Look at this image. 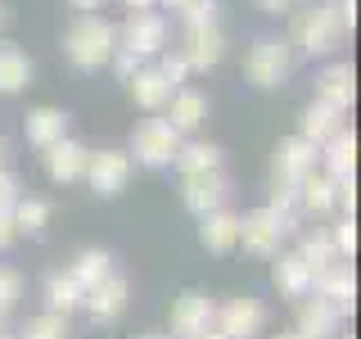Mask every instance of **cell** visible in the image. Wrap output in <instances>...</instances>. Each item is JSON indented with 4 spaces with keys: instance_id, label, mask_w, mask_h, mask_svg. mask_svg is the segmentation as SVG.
<instances>
[{
    "instance_id": "cell-1",
    "label": "cell",
    "mask_w": 361,
    "mask_h": 339,
    "mask_svg": "<svg viewBox=\"0 0 361 339\" xmlns=\"http://www.w3.org/2000/svg\"><path fill=\"white\" fill-rule=\"evenodd\" d=\"M113 50H118V28L99 14H82L63 32V54H68V64L82 68V73L104 68L113 59Z\"/></svg>"
},
{
    "instance_id": "cell-2",
    "label": "cell",
    "mask_w": 361,
    "mask_h": 339,
    "mask_svg": "<svg viewBox=\"0 0 361 339\" xmlns=\"http://www.w3.org/2000/svg\"><path fill=\"white\" fill-rule=\"evenodd\" d=\"M348 28L338 18L334 0H312V9H298L289 28V45H298L302 54H334L343 45Z\"/></svg>"
},
{
    "instance_id": "cell-3",
    "label": "cell",
    "mask_w": 361,
    "mask_h": 339,
    "mask_svg": "<svg viewBox=\"0 0 361 339\" xmlns=\"http://www.w3.org/2000/svg\"><path fill=\"white\" fill-rule=\"evenodd\" d=\"M293 231H298V213H285V208H276V203H267V208L240 218V244L248 249V254H257V258L280 254L285 235H293Z\"/></svg>"
},
{
    "instance_id": "cell-4",
    "label": "cell",
    "mask_w": 361,
    "mask_h": 339,
    "mask_svg": "<svg viewBox=\"0 0 361 339\" xmlns=\"http://www.w3.org/2000/svg\"><path fill=\"white\" fill-rule=\"evenodd\" d=\"M289 68H293V45L289 41H280V37H262V41H253V50H248V59H244V73H248V82L253 86H280L289 77Z\"/></svg>"
},
{
    "instance_id": "cell-5",
    "label": "cell",
    "mask_w": 361,
    "mask_h": 339,
    "mask_svg": "<svg viewBox=\"0 0 361 339\" xmlns=\"http://www.w3.org/2000/svg\"><path fill=\"white\" fill-rule=\"evenodd\" d=\"M118 45H122V50H131V54H140V59L163 54V45H167V18L154 14L149 5H145V9H131L127 23L118 28Z\"/></svg>"
},
{
    "instance_id": "cell-6",
    "label": "cell",
    "mask_w": 361,
    "mask_h": 339,
    "mask_svg": "<svg viewBox=\"0 0 361 339\" xmlns=\"http://www.w3.org/2000/svg\"><path fill=\"white\" fill-rule=\"evenodd\" d=\"M176 145H180V131L167 118H145L131 136V154H135V163H145V167H167L172 154H176Z\"/></svg>"
},
{
    "instance_id": "cell-7",
    "label": "cell",
    "mask_w": 361,
    "mask_h": 339,
    "mask_svg": "<svg viewBox=\"0 0 361 339\" xmlns=\"http://www.w3.org/2000/svg\"><path fill=\"white\" fill-rule=\"evenodd\" d=\"M316 158H321V145H312L307 136L280 141L271 154V186H298L307 172H316Z\"/></svg>"
},
{
    "instance_id": "cell-8",
    "label": "cell",
    "mask_w": 361,
    "mask_h": 339,
    "mask_svg": "<svg viewBox=\"0 0 361 339\" xmlns=\"http://www.w3.org/2000/svg\"><path fill=\"white\" fill-rule=\"evenodd\" d=\"M82 181L95 195H122L127 190V181H131V154H122V150H99V154H86V167H82Z\"/></svg>"
},
{
    "instance_id": "cell-9",
    "label": "cell",
    "mask_w": 361,
    "mask_h": 339,
    "mask_svg": "<svg viewBox=\"0 0 361 339\" xmlns=\"http://www.w3.org/2000/svg\"><path fill=\"white\" fill-rule=\"evenodd\" d=\"M212 326L226 335V339H257L267 331V308L257 299H231V303H221L217 312H212Z\"/></svg>"
},
{
    "instance_id": "cell-10",
    "label": "cell",
    "mask_w": 361,
    "mask_h": 339,
    "mask_svg": "<svg viewBox=\"0 0 361 339\" xmlns=\"http://www.w3.org/2000/svg\"><path fill=\"white\" fill-rule=\"evenodd\" d=\"M226 54V37L217 23H199V28H185V41H180V59H185L190 73H208L217 68Z\"/></svg>"
},
{
    "instance_id": "cell-11",
    "label": "cell",
    "mask_w": 361,
    "mask_h": 339,
    "mask_svg": "<svg viewBox=\"0 0 361 339\" xmlns=\"http://www.w3.org/2000/svg\"><path fill=\"white\" fill-rule=\"evenodd\" d=\"M226 190H231V181L221 177V167H208V172L180 177V203H185L195 218H203V213H212V208H221V203H226Z\"/></svg>"
},
{
    "instance_id": "cell-12",
    "label": "cell",
    "mask_w": 361,
    "mask_h": 339,
    "mask_svg": "<svg viewBox=\"0 0 361 339\" xmlns=\"http://www.w3.org/2000/svg\"><path fill=\"white\" fill-rule=\"evenodd\" d=\"M312 294H321V299H330L338 312H353V299H357V276H353V263L348 258H334V263H325L321 271L312 276Z\"/></svg>"
},
{
    "instance_id": "cell-13",
    "label": "cell",
    "mask_w": 361,
    "mask_h": 339,
    "mask_svg": "<svg viewBox=\"0 0 361 339\" xmlns=\"http://www.w3.org/2000/svg\"><path fill=\"white\" fill-rule=\"evenodd\" d=\"M338 326H343V312L334 308L321 294H302L298 299V335L302 339H338Z\"/></svg>"
},
{
    "instance_id": "cell-14",
    "label": "cell",
    "mask_w": 361,
    "mask_h": 339,
    "mask_svg": "<svg viewBox=\"0 0 361 339\" xmlns=\"http://www.w3.org/2000/svg\"><path fill=\"white\" fill-rule=\"evenodd\" d=\"M212 312H217V303L203 290H185L180 299H172V339H190L195 331L212 326Z\"/></svg>"
},
{
    "instance_id": "cell-15",
    "label": "cell",
    "mask_w": 361,
    "mask_h": 339,
    "mask_svg": "<svg viewBox=\"0 0 361 339\" xmlns=\"http://www.w3.org/2000/svg\"><path fill=\"white\" fill-rule=\"evenodd\" d=\"M127 294H131V285L118 276V271H109L95 290H86V308H90V316H95L99 326H109V321L122 316V308H127Z\"/></svg>"
},
{
    "instance_id": "cell-16",
    "label": "cell",
    "mask_w": 361,
    "mask_h": 339,
    "mask_svg": "<svg viewBox=\"0 0 361 339\" xmlns=\"http://www.w3.org/2000/svg\"><path fill=\"white\" fill-rule=\"evenodd\" d=\"M86 145L68 141V136H59L54 145H45V177L59 181V186H68V181H82V167H86Z\"/></svg>"
},
{
    "instance_id": "cell-17",
    "label": "cell",
    "mask_w": 361,
    "mask_h": 339,
    "mask_svg": "<svg viewBox=\"0 0 361 339\" xmlns=\"http://www.w3.org/2000/svg\"><path fill=\"white\" fill-rule=\"evenodd\" d=\"M276 263H271V285H276L285 299H302V294H312V267L302 263L298 254H271Z\"/></svg>"
},
{
    "instance_id": "cell-18",
    "label": "cell",
    "mask_w": 361,
    "mask_h": 339,
    "mask_svg": "<svg viewBox=\"0 0 361 339\" xmlns=\"http://www.w3.org/2000/svg\"><path fill=\"white\" fill-rule=\"evenodd\" d=\"M199 240L208 254H231L235 244H240V218L235 213H226V208H212V213H203L199 218Z\"/></svg>"
},
{
    "instance_id": "cell-19",
    "label": "cell",
    "mask_w": 361,
    "mask_h": 339,
    "mask_svg": "<svg viewBox=\"0 0 361 339\" xmlns=\"http://www.w3.org/2000/svg\"><path fill=\"white\" fill-rule=\"evenodd\" d=\"M127 86H131V100H135V105H140V109H167V100H172V82H167V77L163 73H158V68H135V73L127 77Z\"/></svg>"
},
{
    "instance_id": "cell-20",
    "label": "cell",
    "mask_w": 361,
    "mask_h": 339,
    "mask_svg": "<svg viewBox=\"0 0 361 339\" xmlns=\"http://www.w3.org/2000/svg\"><path fill=\"white\" fill-rule=\"evenodd\" d=\"M353 95H357V77H353V64H334L325 68L321 77H316V100H325V105L334 109H353Z\"/></svg>"
},
{
    "instance_id": "cell-21",
    "label": "cell",
    "mask_w": 361,
    "mask_h": 339,
    "mask_svg": "<svg viewBox=\"0 0 361 339\" xmlns=\"http://www.w3.org/2000/svg\"><path fill=\"white\" fill-rule=\"evenodd\" d=\"M321 163H325V177H353V167H357V136L348 131V127H338L330 141L321 145Z\"/></svg>"
},
{
    "instance_id": "cell-22",
    "label": "cell",
    "mask_w": 361,
    "mask_h": 339,
    "mask_svg": "<svg viewBox=\"0 0 361 339\" xmlns=\"http://www.w3.org/2000/svg\"><path fill=\"white\" fill-rule=\"evenodd\" d=\"M298 213H307V218H325V213H334V177H316L307 172L298 181Z\"/></svg>"
},
{
    "instance_id": "cell-23",
    "label": "cell",
    "mask_w": 361,
    "mask_h": 339,
    "mask_svg": "<svg viewBox=\"0 0 361 339\" xmlns=\"http://www.w3.org/2000/svg\"><path fill=\"white\" fill-rule=\"evenodd\" d=\"M45 303H50V312H77L86 303V290L73 280V271H50L45 276Z\"/></svg>"
},
{
    "instance_id": "cell-24",
    "label": "cell",
    "mask_w": 361,
    "mask_h": 339,
    "mask_svg": "<svg viewBox=\"0 0 361 339\" xmlns=\"http://www.w3.org/2000/svg\"><path fill=\"white\" fill-rule=\"evenodd\" d=\"M59 136H68V113L63 109H32L27 113V141L37 145V150H45V145H54Z\"/></svg>"
},
{
    "instance_id": "cell-25",
    "label": "cell",
    "mask_w": 361,
    "mask_h": 339,
    "mask_svg": "<svg viewBox=\"0 0 361 339\" xmlns=\"http://www.w3.org/2000/svg\"><path fill=\"white\" fill-rule=\"evenodd\" d=\"M167 109H172V127L176 131H195L203 118H208V95H199V90H172V100H167Z\"/></svg>"
},
{
    "instance_id": "cell-26",
    "label": "cell",
    "mask_w": 361,
    "mask_h": 339,
    "mask_svg": "<svg viewBox=\"0 0 361 339\" xmlns=\"http://www.w3.org/2000/svg\"><path fill=\"white\" fill-rule=\"evenodd\" d=\"M343 127V109L325 105V100H316V105H307V113H302V136H307L312 145H325L330 136Z\"/></svg>"
},
{
    "instance_id": "cell-27",
    "label": "cell",
    "mask_w": 361,
    "mask_h": 339,
    "mask_svg": "<svg viewBox=\"0 0 361 339\" xmlns=\"http://www.w3.org/2000/svg\"><path fill=\"white\" fill-rule=\"evenodd\" d=\"M68 271H73V280H77L82 290H95L99 280L113 271V258H109V249H82V254L73 258V267H68Z\"/></svg>"
},
{
    "instance_id": "cell-28",
    "label": "cell",
    "mask_w": 361,
    "mask_h": 339,
    "mask_svg": "<svg viewBox=\"0 0 361 339\" xmlns=\"http://www.w3.org/2000/svg\"><path fill=\"white\" fill-rule=\"evenodd\" d=\"M32 82V59L14 45H0V95H14Z\"/></svg>"
},
{
    "instance_id": "cell-29",
    "label": "cell",
    "mask_w": 361,
    "mask_h": 339,
    "mask_svg": "<svg viewBox=\"0 0 361 339\" xmlns=\"http://www.w3.org/2000/svg\"><path fill=\"white\" fill-rule=\"evenodd\" d=\"M172 163H176V172L180 177H190V172H208V167H221V150L217 145H176V154H172Z\"/></svg>"
},
{
    "instance_id": "cell-30",
    "label": "cell",
    "mask_w": 361,
    "mask_h": 339,
    "mask_svg": "<svg viewBox=\"0 0 361 339\" xmlns=\"http://www.w3.org/2000/svg\"><path fill=\"white\" fill-rule=\"evenodd\" d=\"M298 258L312 267V276H316V271H321L325 263H334L338 254H334V240H330V231H325V226H316L312 235H302V244H298Z\"/></svg>"
},
{
    "instance_id": "cell-31",
    "label": "cell",
    "mask_w": 361,
    "mask_h": 339,
    "mask_svg": "<svg viewBox=\"0 0 361 339\" xmlns=\"http://www.w3.org/2000/svg\"><path fill=\"white\" fill-rule=\"evenodd\" d=\"M9 218H14V231H27V235H37L45 231V222H50V203L45 199H14V208H9Z\"/></svg>"
},
{
    "instance_id": "cell-32",
    "label": "cell",
    "mask_w": 361,
    "mask_h": 339,
    "mask_svg": "<svg viewBox=\"0 0 361 339\" xmlns=\"http://www.w3.org/2000/svg\"><path fill=\"white\" fill-rule=\"evenodd\" d=\"M18 339H68V316H63V312L27 316V326L18 331Z\"/></svg>"
},
{
    "instance_id": "cell-33",
    "label": "cell",
    "mask_w": 361,
    "mask_h": 339,
    "mask_svg": "<svg viewBox=\"0 0 361 339\" xmlns=\"http://www.w3.org/2000/svg\"><path fill=\"white\" fill-rule=\"evenodd\" d=\"M325 231H330L338 258H353V254H357V222H353V218H338L334 226H325Z\"/></svg>"
},
{
    "instance_id": "cell-34",
    "label": "cell",
    "mask_w": 361,
    "mask_h": 339,
    "mask_svg": "<svg viewBox=\"0 0 361 339\" xmlns=\"http://www.w3.org/2000/svg\"><path fill=\"white\" fill-rule=\"evenodd\" d=\"M18 294H23V280H18V271L0 267V321H5V312L18 303Z\"/></svg>"
},
{
    "instance_id": "cell-35",
    "label": "cell",
    "mask_w": 361,
    "mask_h": 339,
    "mask_svg": "<svg viewBox=\"0 0 361 339\" xmlns=\"http://www.w3.org/2000/svg\"><path fill=\"white\" fill-rule=\"evenodd\" d=\"M180 14H185V28L217 23V0H185V5H180Z\"/></svg>"
},
{
    "instance_id": "cell-36",
    "label": "cell",
    "mask_w": 361,
    "mask_h": 339,
    "mask_svg": "<svg viewBox=\"0 0 361 339\" xmlns=\"http://www.w3.org/2000/svg\"><path fill=\"white\" fill-rule=\"evenodd\" d=\"M334 208L343 213V218H353V213H357V181L353 177H338L334 181Z\"/></svg>"
},
{
    "instance_id": "cell-37",
    "label": "cell",
    "mask_w": 361,
    "mask_h": 339,
    "mask_svg": "<svg viewBox=\"0 0 361 339\" xmlns=\"http://www.w3.org/2000/svg\"><path fill=\"white\" fill-rule=\"evenodd\" d=\"M158 73H163L172 86H180V82H185V73H190V68H185V59H180V50H176V54H163V59H158Z\"/></svg>"
},
{
    "instance_id": "cell-38",
    "label": "cell",
    "mask_w": 361,
    "mask_h": 339,
    "mask_svg": "<svg viewBox=\"0 0 361 339\" xmlns=\"http://www.w3.org/2000/svg\"><path fill=\"white\" fill-rule=\"evenodd\" d=\"M14 199H18V177L0 167V213H9V208H14Z\"/></svg>"
},
{
    "instance_id": "cell-39",
    "label": "cell",
    "mask_w": 361,
    "mask_h": 339,
    "mask_svg": "<svg viewBox=\"0 0 361 339\" xmlns=\"http://www.w3.org/2000/svg\"><path fill=\"white\" fill-rule=\"evenodd\" d=\"M113 68H118V77H122V82H127V77L135 73V68H140V54H131V50H122V45H118V50H113V59H109Z\"/></svg>"
},
{
    "instance_id": "cell-40",
    "label": "cell",
    "mask_w": 361,
    "mask_h": 339,
    "mask_svg": "<svg viewBox=\"0 0 361 339\" xmlns=\"http://www.w3.org/2000/svg\"><path fill=\"white\" fill-rule=\"evenodd\" d=\"M334 9H338V18H343V28L353 32L357 28V0H334Z\"/></svg>"
},
{
    "instance_id": "cell-41",
    "label": "cell",
    "mask_w": 361,
    "mask_h": 339,
    "mask_svg": "<svg viewBox=\"0 0 361 339\" xmlns=\"http://www.w3.org/2000/svg\"><path fill=\"white\" fill-rule=\"evenodd\" d=\"M257 9H262V14H289L293 9V0H253Z\"/></svg>"
},
{
    "instance_id": "cell-42",
    "label": "cell",
    "mask_w": 361,
    "mask_h": 339,
    "mask_svg": "<svg viewBox=\"0 0 361 339\" xmlns=\"http://www.w3.org/2000/svg\"><path fill=\"white\" fill-rule=\"evenodd\" d=\"M14 218H9V213H0V249H9V244H14Z\"/></svg>"
},
{
    "instance_id": "cell-43",
    "label": "cell",
    "mask_w": 361,
    "mask_h": 339,
    "mask_svg": "<svg viewBox=\"0 0 361 339\" xmlns=\"http://www.w3.org/2000/svg\"><path fill=\"white\" fill-rule=\"evenodd\" d=\"M190 339H226V335L217 331V326H203V331H195V335H190Z\"/></svg>"
},
{
    "instance_id": "cell-44",
    "label": "cell",
    "mask_w": 361,
    "mask_h": 339,
    "mask_svg": "<svg viewBox=\"0 0 361 339\" xmlns=\"http://www.w3.org/2000/svg\"><path fill=\"white\" fill-rule=\"evenodd\" d=\"M68 5H73V9H99L104 0H68Z\"/></svg>"
},
{
    "instance_id": "cell-45",
    "label": "cell",
    "mask_w": 361,
    "mask_h": 339,
    "mask_svg": "<svg viewBox=\"0 0 361 339\" xmlns=\"http://www.w3.org/2000/svg\"><path fill=\"white\" fill-rule=\"evenodd\" d=\"M135 339H172V335H158V331H145V335H135Z\"/></svg>"
},
{
    "instance_id": "cell-46",
    "label": "cell",
    "mask_w": 361,
    "mask_h": 339,
    "mask_svg": "<svg viewBox=\"0 0 361 339\" xmlns=\"http://www.w3.org/2000/svg\"><path fill=\"white\" fill-rule=\"evenodd\" d=\"M163 5H167V9H180V5H185V0H163Z\"/></svg>"
},
{
    "instance_id": "cell-47",
    "label": "cell",
    "mask_w": 361,
    "mask_h": 339,
    "mask_svg": "<svg viewBox=\"0 0 361 339\" xmlns=\"http://www.w3.org/2000/svg\"><path fill=\"white\" fill-rule=\"evenodd\" d=\"M276 339H302V335H298V331H289V335H276Z\"/></svg>"
},
{
    "instance_id": "cell-48",
    "label": "cell",
    "mask_w": 361,
    "mask_h": 339,
    "mask_svg": "<svg viewBox=\"0 0 361 339\" xmlns=\"http://www.w3.org/2000/svg\"><path fill=\"white\" fill-rule=\"evenodd\" d=\"M0 163H5V136H0Z\"/></svg>"
},
{
    "instance_id": "cell-49",
    "label": "cell",
    "mask_w": 361,
    "mask_h": 339,
    "mask_svg": "<svg viewBox=\"0 0 361 339\" xmlns=\"http://www.w3.org/2000/svg\"><path fill=\"white\" fill-rule=\"evenodd\" d=\"M0 28H5V5H0Z\"/></svg>"
},
{
    "instance_id": "cell-50",
    "label": "cell",
    "mask_w": 361,
    "mask_h": 339,
    "mask_svg": "<svg viewBox=\"0 0 361 339\" xmlns=\"http://www.w3.org/2000/svg\"><path fill=\"white\" fill-rule=\"evenodd\" d=\"M0 339H5V335H0Z\"/></svg>"
}]
</instances>
